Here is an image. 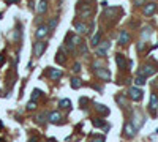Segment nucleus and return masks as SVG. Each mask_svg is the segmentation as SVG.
<instances>
[{"instance_id": "393cba45", "label": "nucleus", "mask_w": 158, "mask_h": 142, "mask_svg": "<svg viewBox=\"0 0 158 142\" xmlns=\"http://www.w3.org/2000/svg\"><path fill=\"white\" fill-rule=\"evenodd\" d=\"M41 95H43V92H41L40 89H35V90L32 92V100H38Z\"/></svg>"}, {"instance_id": "9b49d317", "label": "nucleus", "mask_w": 158, "mask_h": 142, "mask_svg": "<svg viewBox=\"0 0 158 142\" xmlns=\"http://www.w3.org/2000/svg\"><path fill=\"white\" fill-rule=\"evenodd\" d=\"M63 51H65V46H62L60 49L57 51V54H55V62H57V63H60V65H63L65 62H67V57H65Z\"/></svg>"}, {"instance_id": "72a5a7b5", "label": "nucleus", "mask_w": 158, "mask_h": 142, "mask_svg": "<svg viewBox=\"0 0 158 142\" xmlns=\"http://www.w3.org/2000/svg\"><path fill=\"white\" fill-rule=\"evenodd\" d=\"M92 142H105V137H103V136H101V137H97V139H94Z\"/></svg>"}, {"instance_id": "b1692460", "label": "nucleus", "mask_w": 158, "mask_h": 142, "mask_svg": "<svg viewBox=\"0 0 158 142\" xmlns=\"http://www.w3.org/2000/svg\"><path fill=\"white\" fill-rule=\"evenodd\" d=\"M116 101H117L122 107H125V106H127V101H125V98L122 96V95H117V96H116Z\"/></svg>"}, {"instance_id": "473e14b6", "label": "nucleus", "mask_w": 158, "mask_h": 142, "mask_svg": "<svg viewBox=\"0 0 158 142\" xmlns=\"http://www.w3.org/2000/svg\"><path fill=\"white\" fill-rule=\"evenodd\" d=\"M134 5L136 6H144L145 3H144V0H134Z\"/></svg>"}, {"instance_id": "dca6fc26", "label": "nucleus", "mask_w": 158, "mask_h": 142, "mask_svg": "<svg viewBox=\"0 0 158 142\" xmlns=\"http://www.w3.org/2000/svg\"><path fill=\"white\" fill-rule=\"evenodd\" d=\"M116 62H117V65H119L120 70H123L125 66H127V60H125V57H123L122 54H116Z\"/></svg>"}, {"instance_id": "6ab92c4d", "label": "nucleus", "mask_w": 158, "mask_h": 142, "mask_svg": "<svg viewBox=\"0 0 158 142\" xmlns=\"http://www.w3.org/2000/svg\"><path fill=\"white\" fill-rule=\"evenodd\" d=\"M59 106H60L62 109H70V107H71V101H70L68 98H65V100H60Z\"/></svg>"}, {"instance_id": "2eb2a0df", "label": "nucleus", "mask_w": 158, "mask_h": 142, "mask_svg": "<svg viewBox=\"0 0 158 142\" xmlns=\"http://www.w3.org/2000/svg\"><path fill=\"white\" fill-rule=\"evenodd\" d=\"M95 109H97V112H98V114H101V115H105V117H106V115H109V112H111V111H109V107H108V106H105V104H97Z\"/></svg>"}, {"instance_id": "9d476101", "label": "nucleus", "mask_w": 158, "mask_h": 142, "mask_svg": "<svg viewBox=\"0 0 158 142\" xmlns=\"http://www.w3.org/2000/svg\"><path fill=\"white\" fill-rule=\"evenodd\" d=\"M155 11H156V5H155L153 2L145 3V5H144V8H142V13H144L145 16H152Z\"/></svg>"}, {"instance_id": "20e7f679", "label": "nucleus", "mask_w": 158, "mask_h": 142, "mask_svg": "<svg viewBox=\"0 0 158 142\" xmlns=\"http://www.w3.org/2000/svg\"><path fill=\"white\" fill-rule=\"evenodd\" d=\"M95 74L98 76V79L105 81V82H111V79H112V76H111V73H109L106 68H101V66L95 70Z\"/></svg>"}, {"instance_id": "f03ea898", "label": "nucleus", "mask_w": 158, "mask_h": 142, "mask_svg": "<svg viewBox=\"0 0 158 142\" xmlns=\"http://www.w3.org/2000/svg\"><path fill=\"white\" fill-rule=\"evenodd\" d=\"M156 73V68L153 65H144V66H141L139 68V71H138V76H144V78H149V76H153Z\"/></svg>"}, {"instance_id": "bb28decb", "label": "nucleus", "mask_w": 158, "mask_h": 142, "mask_svg": "<svg viewBox=\"0 0 158 142\" xmlns=\"http://www.w3.org/2000/svg\"><path fill=\"white\" fill-rule=\"evenodd\" d=\"M35 109H36V101L35 100L27 103V111H35Z\"/></svg>"}, {"instance_id": "f8f14e48", "label": "nucleus", "mask_w": 158, "mask_h": 142, "mask_svg": "<svg viewBox=\"0 0 158 142\" xmlns=\"http://www.w3.org/2000/svg\"><path fill=\"white\" fill-rule=\"evenodd\" d=\"M73 25H74V28H76V32H78V33H81V35H84V33H87V32H89V27H87L84 22H78V21H76Z\"/></svg>"}, {"instance_id": "a878e982", "label": "nucleus", "mask_w": 158, "mask_h": 142, "mask_svg": "<svg viewBox=\"0 0 158 142\" xmlns=\"http://www.w3.org/2000/svg\"><path fill=\"white\" fill-rule=\"evenodd\" d=\"M94 125H95V126H100V128H105V129H108V128H109L103 120H94Z\"/></svg>"}, {"instance_id": "6e6552de", "label": "nucleus", "mask_w": 158, "mask_h": 142, "mask_svg": "<svg viewBox=\"0 0 158 142\" xmlns=\"http://www.w3.org/2000/svg\"><path fill=\"white\" fill-rule=\"evenodd\" d=\"M62 114L59 112V111H52V112H49L48 114V120L51 122V123H54V125H59V123L62 122Z\"/></svg>"}, {"instance_id": "f704fd0d", "label": "nucleus", "mask_w": 158, "mask_h": 142, "mask_svg": "<svg viewBox=\"0 0 158 142\" xmlns=\"http://www.w3.org/2000/svg\"><path fill=\"white\" fill-rule=\"evenodd\" d=\"M6 2H8V3H10V2H17V0H6Z\"/></svg>"}, {"instance_id": "39448f33", "label": "nucleus", "mask_w": 158, "mask_h": 142, "mask_svg": "<svg viewBox=\"0 0 158 142\" xmlns=\"http://www.w3.org/2000/svg\"><path fill=\"white\" fill-rule=\"evenodd\" d=\"M123 134H125L128 139L134 137V134H136V126L133 125L131 122H127L125 125H123Z\"/></svg>"}, {"instance_id": "2f4dec72", "label": "nucleus", "mask_w": 158, "mask_h": 142, "mask_svg": "<svg viewBox=\"0 0 158 142\" xmlns=\"http://www.w3.org/2000/svg\"><path fill=\"white\" fill-rule=\"evenodd\" d=\"M144 47H145V43H144V41L138 43V51H139V52H141V51H144Z\"/></svg>"}, {"instance_id": "0eeeda50", "label": "nucleus", "mask_w": 158, "mask_h": 142, "mask_svg": "<svg viewBox=\"0 0 158 142\" xmlns=\"http://www.w3.org/2000/svg\"><path fill=\"white\" fill-rule=\"evenodd\" d=\"M79 16L84 17V19L92 17V16H94V8H92L90 5H82V6L79 8Z\"/></svg>"}, {"instance_id": "423d86ee", "label": "nucleus", "mask_w": 158, "mask_h": 142, "mask_svg": "<svg viewBox=\"0 0 158 142\" xmlns=\"http://www.w3.org/2000/svg\"><path fill=\"white\" fill-rule=\"evenodd\" d=\"M48 32H49V27L48 25H38L35 30V38L36 40H43L44 36H48Z\"/></svg>"}, {"instance_id": "f257e3e1", "label": "nucleus", "mask_w": 158, "mask_h": 142, "mask_svg": "<svg viewBox=\"0 0 158 142\" xmlns=\"http://www.w3.org/2000/svg\"><path fill=\"white\" fill-rule=\"evenodd\" d=\"M142 96H144V92L139 89L138 85L128 89V98H130V100H133V101H141Z\"/></svg>"}, {"instance_id": "7ed1b4c3", "label": "nucleus", "mask_w": 158, "mask_h": 142, "mask_svg": "<svg viewBox=\"0 0 158 142\" xmlns=\"http://www.w3.org/2000/svg\"><path fill=\"white\" fill-rule=\"evenodd\" d=\"M46 47H48V43H46V41H43V40L36 41L33 44V54H35V57H41L43 52L46 51Z\"/></svg>"}, {"instance_id": "7c9ffc66", "label": "nucleus", "mask_w": 158, "mask_h": 142, "mask_svg": "<svg viewBox=\"0 0 158 142\" xmlns=\"http://www.w3.org/2000/svg\"><path fill=\"white\" fill-rule=\"evenodd\" d=\"M73 73L74 74H79L81 73V63H74L73 65Z\"/></svg>"}, {"instance_id": "4be33fe9", "label": "nucleus", "mask_w": 158, "mask_h": 142, "mask_svg": "<svg viewBox=\"0 0 158 142\" xmlns=\"http://www.w3.org/2000/svg\"><path fill=\"white\" fill-rule=\"evenodd\" d=\"M57 22H59V17H52L51 21H49V24H48V27H49V30H54V28L57 27Z\"/></svg>"}, {"instance_id": "f3484780", "label": "nucleus", "mask_w": 158, "mask_h": 142, "mask_svg": "<svg viewBox=\"0 0 158 142\" xmlns=\"http://www.w3.org/2000/svg\"><path fill=\"white\" fill-rule=\"evenodd\" d=\"M81 87H82V81H81L79 78H71V89L78 90V89H81Z\"/></svg>"}, {"instance_id": "ddd939ff", "label": "nucleus", "mask_w": 158, "mask_h": 142, "mask_svg": "<svg viewBox=\"0 0 158 142\" xmlns=\"http://www.w3.org/2000/svg\"><path fill=\"white\" fill-rule=\"evenodd\" d=\"M130 43V33L127 32V30H122L119 33V44H128Z\"/></svg>"}, {"instance_id": "c756f323", "label": "nucleus", "mask_w": 158, "mask_h": 142, "mask_svg": "<svg viewBox=\"0 0 158 142\" xmlns=\"http://www.w3.org/2000/svg\"><path fill=\"white\" fill-rule=\"evenodd\" d=\"M106 52H108V51L101 49V47H97V51H95V54H97V55H100V57H106Z\"/></svg>"}, {"instance_id": "a211bd4d", "label": "nucleus", "mask_w": 158, "mask_h": 142, "mask_svg": "<svg viewBox=\"0 0 158 142\" xmlns=\"http://www.w3.org/2000/svg\"><path fill=\"white\" fill-rule=\"evenodd\" d=\"M46 11H48V0H41L40 5H38V13H40V14H44Z\"/></svg>"}, {"instance_id": "412c9836", "label": "nucleus", "mask_w": 158, "mask_h": 142, "mask_svg": "<svg viewBox=\"0 0 158 142\" xmlns=\"http://www.w3.org/2000/svg\"><path fill=\"white\" fill-rule=\"evenodd\" d=\"M134 84L138 85V87H142V85L145 84V78L144 76H138V78L134 79Z\"/></svg>"}, {"instance_id": "aec40b11", "label": "nucleus", "mask_w": 158, "mask_h": 142, "mask_svg": "<svg viewBox=\"0 0 158 142\" xmlns=\"http://www.w3.org/2000/svg\"><path fill=\"white\" fill-rule=\"evenodd\" d=\"M100 40H101V33L98 32V33L94 35V38H92V43H90V44H92V46H98V44H100Z\"/></svg>"}, {"instance_id": "4468645a", "label": "nucleus", "mask_w": 158, "mask_h": 142, "mask_svg": "<svg viewBox=\"0 0 158 142\" xmlns=\"http://www.w3.org/2000/svg\"><path fill=\"white\" fill-rule=\"evenodd\" d=\"M149 107H150L152 114H155V111L158 109V96L155 93H152V96H150V104H149Z\"/></svg>"}, {"instance_id": "cd10ccee", "label": "nucleus", "mask_w": 158, "mask_h": 142, "mask_svg": "<svg viewBox=\"0 0 158 142\" xmlns=\"http://www.w3.org/2000/svg\"><path fill=\"white\" fill-rule=\"evenodd\" d=\"M44 122H46V115L44 114H40V115L36 117V123H38V125H43Z\"/></svg>"}, {"instance_id": "5701e85b", "label": "nucleus", "mask_w": 158, "mask_h": 142, "mask_svg": "<svg viewBox=\"0 0 158 142\" xmlns=\"http://www.w3.org/2000/svg\"><path fill=\"white\" fill-rule=\"evenodd\" d=\"M78 52H79V55H84V54H87V52H89V49H87L86 43H81V44H79V49H78Z\"/></svg>"}, {"instance_id": "1a4fd4ad", "label": "nucleus", "mask_w": 158, "mask_h": 142, "mask_svg": "<svg viewBox=\"0 0 158 142\" xmlns=\"http://www.w3.org/2000/svg\"><path fill=\"white\" fill-rule=\"evenodd\" d=\"M46 73H48V76L51 78V81H57L62 78V70H59V68H48Z\"/></svg>"}, {"instance_id": "c85d7f7f", "label": "nucleus", "mask_w": 158, "mask_h": 142, "mask_svg": "<svg viewBox=\"0 0 158 142\" xmlns=\"http://www.w3.org/2000/svg\"><path fill=\"white\" fill-rule=\"evenodd\" d=\"M111 46V43L109 41H103V43H100L97 47H101V49H105V51H108V47Z\"/></svg>"}]
</instances>
